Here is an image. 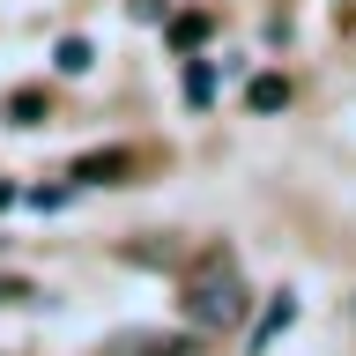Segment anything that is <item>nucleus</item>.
Returning <instances> with one entry per match:
<instances>
[{"label":"nucleus","mask_w":356,"mask_h":356,"mask_svg":"<svg viewBox=\"0 0 356 356\" xmlns=\"http://www.w3.org/2000/svg\"><path fill=\"white\" fill-rule=\"evenodd\" d=\"M186 319L208 327V334H222V327H238V319H245V282L230 275V260L200 267L193 282H186Z\"/></svg>","instance_id":"obj_1"},{"label":"nucleus","mask_w":356,"mask_h":356,"mask_svg":"<svg viewBox=\"0 0 356 356\" xmlns=\"http://www.w3.org/2000/svg\"><path fill=\"white\" fill-rule=\"evenodd\" d=\"M104 356H186V341L178 334H111Z\"/></svg>","instance_id":"obj_2"},{"label":"nucleus","mask_w":356,"mask_h":356,"mask_svg":"<svg viewBox=\"0 0 356 356\" xmlns=\"http://www.w3.org/2000/svg\"><path fill=\"white\" fill-rule=\"evenodd\" d=\"M245 104H252V111H282V104H289V82H282V74H252Z\"/></svg>","instance_id":"obj_3"},{"label":"nucleus","mask_w":356,"mask_h":356,"mask_svg":"<svg viewBox=\"0 0 356 356\" xmlns=\"http://www.w3.org/2000/svg\"><path fill=\"white\" fill-rule=\"evenodd\" d=\"M127 171V149H111V156H82V163H74V178H82V186H97V178H119Z\"/></svg>","instance_id":"obj_4"},{"label":"nucleus","mask_w":356,"mask_h":356,"mask_svg":"<svg viewBox=\"0 0 356 356\" xmlns=\"http://www.w3.org/2000/svg\"><path fill=\"white\" fill-rule=\"evenodd\" d=\"M200 38H208V15H200V8H186V15H171V44H186V52H193Z\"/></svg>","instance_id":"obj_5"},{"label":"nucleus","mask_w":356,"mask_h":356,"mask_svg":"<svg viewBox=\"0 0 356 356\" xmlns=\"http://www.w3.org/2000/svg\"><path fill=\"white\" fill-rule=\"evenodd\" d=\"M52 60H60V74H89V60H97V52H89V38H60V52H52Z\"/></svg>","instance_id":"obj_6"},{"label":"nucleus","mask_w":356,"mask_h":356,"mask_svg":"<svg viewBox=\"0 0 356 356\" xmlns=\"http://www.w3.org/2000/svg\"><path fill=\"white\" fill-rule=\"evenodd\" d=\"M186 97H193V104H208V97H216V67H208V60L186 67Z\"/></svg>","instance_id":"obj_7"},{"label":"nucleus","mask_w":356,"mask_h":356,"mask_svg":"<svg viewBox=\"0 0 356 356\" xmlns=\"http://www.w3.org/2000/svg\"><path fill=\"white\" fill-rule=\"evenodd\" d=\"M38 97H30V89H15V97H8V119H15V127H38Z\"/></svg>","instance_id":"obj_8"},{"label":"nucleus","mask_w":356,"mask_h":356,"mask_svg":"<svg viewBox=\"0 0 356 356\" xmlns=\"http://www.w3.org/2000/svg\"><path fill=\"white\" fill-rule=\"evenodd\" d=\"M22 297H38V289L22 282V275H0V305H22Z\"/></svg>","instance_id":"obj_9"},{"label":"nucleus","mask_w":356,"mask_h":356,"mask_svg":"<svg viewBox=\"0 0 356 356\" xmlns=\"http://www.w3.org/2000/svg\"><path fill=\"white\" fill-rule=\"evenodd\" d=\"M171 15V0H134V22H163Z\"/></svg>","instance_id":"obj_10"}]
</instances>
